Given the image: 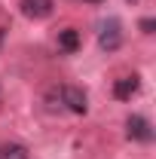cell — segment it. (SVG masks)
Wrapping results in <instances>:
<instances>
[{
  "label": "cell",
  "mask_w": 156,
  "mask_h": 159,
  "mask_svg": "<svg viewBox=\"0 0 156 159\" xmlns=\"http://www.w3.org/2000/svg\"><path fill=\"white\" fill-rule=\"evenodd\" d=\"M46 104L49 110H71V113H86L89 107V98L86 92L77 89V86H55L46 92Z\"/></svg>",
  "instance_id": "6da1fadb"
},
{
  "label": "cell",
  "mask_w": 156,
  "mask_h": 159,
  "mask_svg": "<svg viewBox=\"0 0 156 159\" xmlns=\"http://www.w3.org/2000/svg\"><path fill=\"white\" fill-rule=\"evenodd\" d=\"M119 40H122V34H119V21L117 19H110L107 25H101V34H98V46H101V49L113 52L119 46Z\"/></svg>",
  "instance_id": "7a4b0ae2"
},
{
  "label": "cell",
  "mask_w": 156,
  "mask_h": 159,
  "mask_svg": "<svg viewBox=\"0 0 156 159\" xmlns=\"http://www.w3.org/2000/svg\"><path fill=\"white\" fill-rule=\"evenodd\" d=\"M126 132H129L132 141H150V138H153V129H150V122H147L144 116H129Z\"/></svg>",
  "instance_id": "3957f363"
},
{
  "label": "cell",
  "mask_w": 156,
  "mask_h": 159,
  "mask_svg": "<svg viewBox=\"0 0 156 159\" xmlns=\"http://www.w3.org/2000/svg\"><path fill=\"white\" fill-rule=\"evenodd\" d=\"M52 0H21V12L28 16V19H46L49 12H52Z\"/></svg>",
  "instance_id": "277c9868"
},
{
  "label": "cell",
  "mask_w": 156,
  "mask_h": 159,
  "mask_svg": "<svg viewBox=\"0 0 156 159\" xmlns=\"http://www.w3.org/2000/svg\"><path fill=\"white\" fill-rule=\"evenodd\" d=\"M138 86H141V83H138V77H122V80H117V83H113V95H117L119 101H129V98L138 92Z\"/></svg>",
  "instance_id": "5b68a950"
},
{
  "label": "cell",
  "mask_w": 156,
  "mask_h": 159,
  "mask_svg": "<svg viewBox=\"0 0 156 159\" xmlns=\"http://www.w3.org/2000/svg\"><path fill=\"white\" fill-rule=\"evenodd\" d=\"M80 43H83L80 31H74V28H64V31H58V49H61V52H77Z\"/></svg>",
  "instance_id": "8992f818"
},
{
  "label": "cell",
  "mask_w": 156,
  "mask_h": 159,
  "mask_svg": "<svg viewBox=\"0 0 156 159\" xmlns=\"http://www.w3.org/2000/svg\"><path fill=\"white\" fill-rule=\"evenodd\" d=\"M0 159H31V156H28V147L25 144L6 141V144H0Z\"/></svg>",
  "instance_id": "52a82bcc"
},
{
  "label": "cell",
  "mask_w": 156,
  "mask_h": 159,
  "mask_svg": "<svg viewBox=\"0 0 156 159\" xmlns=\"http://www.w3.org/2000/svg\"><path fill=\"white\" fill-rule=\"evenodd\" d=\"M141 31H144V34H153V19H144V21H141Z\"/></svg>",
  "instance_id": "ba28073f"
},
{
  "label": "cell",
  "mask_w": 156,
  "mask_h": 159,
  "mask_svg": "<svg viewBox=\"0 0 156 159\" xmlns=\"http://www.w3.org/2000/svg\"><path fill=\"white\" fill-rule=\"evenodd\" d=\"M0 43H3V28H0Z\"/></svg>",
  "instance_id": "9c48e42d"
},
{
  "label": "cell",
  "mask_w": 156,
  "mask_h": 159,
  "mask_svg": "<svg viewBox=\"0 0 156 159\" xmlns=\"http://www.w3.org/2000/svg\"><path fill=\"white\" fill-rule=\"evenodd\" d=\"M89 3H101V0H89Z\"/></svg>",
  "instance_id": "30bf717a"
}]
</instances>
